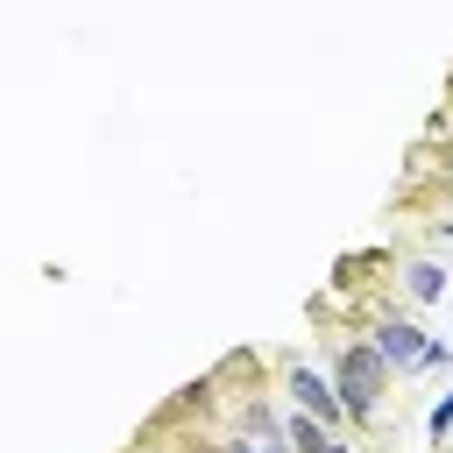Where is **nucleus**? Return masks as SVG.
<instances>
[{
	"instance_id": "8",
	"label": "nucleus",
	"mask_w": 453,
	"mask_h": 453,
	"mask_svg": "<svg viewBox=\"0 0 453 453\" xmlns=\"http://www.w3.org/2000/svg\"><path fill=\"white\" fill-rule=\"evenodd\" d=\"M255 453H290V439H283V425H276V432H262V439H255Z\"/></svg>"
},
{
	"instance_id": "5",
	"label": "nucleus",
	"mask_w": 453,
	"mask_h": 453,
	"mask_svg": "<svg viewBox=\"0 0 453 453\" xmlns=\"http://www.w3.org/2000/svg\"><path fill=\"white\" fill-rule=\"evenodd\" d=\"M403 290L418 304H432V297H446V269L439 262H403Z\"/></svg>"
},
{
	"instance_id": "6",
	"label": "nucleus",
	"mask_w": 453,
	"mask_h": 453,
	"mask_svg": "<svg viewBox=\"0 0 453 453\" xmlns=\"http://www.w3.org/2000/svg\"><path fill=\"white\" fill-rule=\"evenodd\" d=\"M241 425H248V432H255V439H262V432H276V425H283V418H276V411H269V403H262V396H255V403H248V411H241Z\"/></svg>"
},
{
	"instance_id": "4",
	"label": "nucleus",
	"mask_w": 453,
	"mask_h": 453,
	"mask_svg": "<svg viewBox=\"0 0 453 453\" xmlns=\"http://www.w3.org/2000/svg\"><path fill=\"white\" fill-rule=\"evenodd\" d=\"M283 439H290V446H304V453H347V439H333V432H326L319 418H304V411H290V418H283Z\"/></svg>"
},
{
	"instance_id": "7",
	"label": "nucleus",
	"mask_w": 453,
	"mask_h": 453,
	"mask_svg": "<svg viewBox=\"0 0 453 453\" xmlns=\"http://www.w3.org/2000/svg\"><path fill=\"white\" fill-rule=\"evenodd\" d=\"M425 432H432V439H446V432H453V389H446V396L432 403V418H425Z\"/></svg>"
},
{
	"instance_id": "1",
	"label": "nucleus",
	"mask_w": 453,
	"mask_h": 453,
	"mask_svg": "<svg viewBox=\"0 0 453 453\" xmlns=\"http://www.w3.org/2000/svg\"><path fill=\"white\" fill-rule=\"evenodd\" d=\"M333 396H340V411L354 418V425H368L375 411H382V382H389V368L375 361V347L368 340H347L340 354H333Z\"/></svg>"
},
{
	"instance_id": "2",
	"label": "nucleus",
	"mask_w": 453,
	"mask_h": 453,
	"mask_svg": "<svg viewBox=\"0 0 453 453\" xmlns=\"http://www.w3.org/2000/svg\"><path fill=\"white\" fill-rule=\"evenodd\" d=\"M368 347H375V361L396 368V375H411V368H439V361H446V340L418 333L411 319H382V326L368 333Z\"/></svg>"
},
{
	"instance_id": "9",
	"label": "nucleus",
	"mask_w": 453,
	"mask_h": 453,
	"mask_svg": "<svg viewBox=\"0 0 453 453\" xmlns=\"http://www.w3.org/2000/svg\"><path fill=\"white\" fill-rule=\"evenodd\" d=\"M219 453H255V439H226V446H219Z\"/></svg>"
},
{
	"instance_id": "10",
	"label": "nucleus",
	"mask_w": 453,
	"mask_h": 453,
	"mask_svg": "<svg viewBox=\"0 0 453 453\" xmlns=\"http://www.w3.org/2000/svg\"><path fill=\"white\" fill-rule=\"evenodd\" d=\"M439 241H453V219H446V226H439Z\"/></svg>"
},
{
	"instance_id": "3",
	"label": "nucleus",
	"mask_w": 453,
	"mask_h": 453,
	"mask_svg": "<svg viewBox=\"0 0 453 453\" xmlns=\"http://www.w3.org/2000/svg\"><path fill=\"white\" fill-rule=\"evenodd\" d=\"M283 396L304 411V418H319V425H340L347 411H340V396H333V382L319 375V368H304V361H290L283 368Z\"/></svg>"
}]
</instances>
